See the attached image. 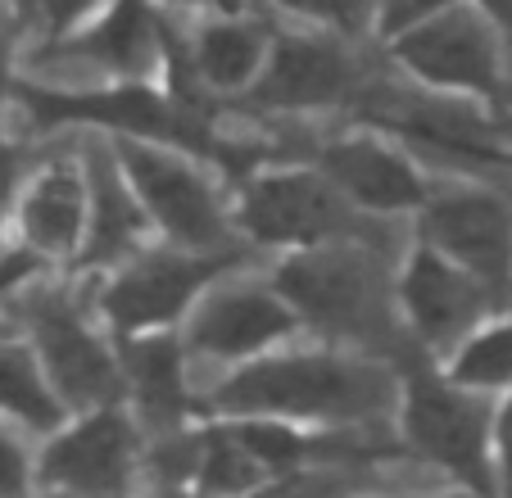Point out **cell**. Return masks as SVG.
<instances>
[{
	"instance_id": "cell-13",
	"label": "cell",
	"mask_w": 512,
	"mask_h": 498,
	"mask_svg": "<svg viewBox=\"0 0 512 498\" xmlns=\"http://www.w3.org/2000/svg\"><path fill=\"white\" fill-rule=\"evenodd\" d=\"M358 213L372 218H395V213H417L431 195V182L422 177L413 159L381 132H345L331 145H322L313 163Z\"/></svg>"
},
{
	"instance_id": "cell-28",
	"label": "cell",
	"mask_w": 512,
	"mask_h": 498,
	"mask_svg": "<svg viewBox=\"0 0 512 498\" xmlns=\"http://www.w3.org/2000/svg\"><path fill=\"white\" fill-rule=\"evenodd\" d=\"M41 268H46V259H41V254H32L23 240H19V245L0 240V295H10V290L28 286Z\"/></svg>"
},
{
	"instance_id": "cell-2",
	"label": "cell",
	"mask_w": 512,
	"mask_h": 498,
	"mask_svg": "<svg viewBox=\"0 0 512 498\" xmlns=\"http://www.w3.org/2000/svg\"><path fill=\"white\" fill-rule=\"evenodd\" d=\"M277 295L295 317L336 340H381L390 336V290L377 249L363 236L327 240V245L290 249V259L272 277Z\"/></svg>"
},
{
	"instance_id": "cell-20",
	"label": "cell",
	"mask_w": 512,
	"mask_h": 498,
	"mask_svg": "<svg viewBox=\"0 0 512 498\" xmlns=\"http://www.w3.org/2000/svg\"><path fill=\"white\" fill-rule=\"evenodd\" d=\"M127 381L136 385L141 412L155 426H173L186 412V376H182V345L168 331L132 336L123 345Z\"/></svg>"
},
{
	"instance_id": "cell-17",
	"label": "cell",
	"mask_w": 512,
	"mask_h": 498,
	"mask_svg": "<svg viewBox=\"0 0 512 498\" xmlns=\"http://www.w3.org/2000/svg\"><path fill=\"white\" fill-rule=\"evenodd\" d=\"M87 173L82 159H50L41 163L32 182H23L14 218L19 236L32 254L41 259H78L82 240H87Z\"/></svg>"
},
{
	"instance_id": "cell-35",
	"label": "cell",
	"mask_w": 512,
	"mask_h": 498,
	"mask_svg": "<svg viewBox=\"0 0 512 498\" xmlns=\"http://www.w3.org/2000/svg\"><path fill=\"white\" fill-rule=\"evenodd\" d=\"M10 14H14V23H23V28L37 32L41 14H46V0H10Z\"/></svg>"
},
{
	"instance_id": "cell-30",
	"label": "cell",
	"mask_w": 512,
	"mask_h": 498,
	"mask_svg": "<svg viewBox=\"0 0 512 498\" xmlns=\"http://www.w3.org/2000/svg\"><path fill=\"white\" fill-rule=\"evenodd\" d=\"M159 14H186V19H204V14H263V0H150Z\"/></svg>"
},
{
	"instance_id": "cell-31",
	"label": "cell",
	"mask_w": 512,
	"mask_h": 498,
	"mask_svg": "<svg viewBox=\"0 0 512 498\" xmlns=\"http://www.w3.org/2000/svg\"><path fill=\"white\" fill-rule=\"evenodd\" d=\"M19 191H23V150L0 136V222L14 213Z\"/></svg>"
},
{
	"instance_id": "cell-11",
	"label": "cell",
	"mask_w": 512,
	"mask_h": 498,
	"mask_svg": "<svg viewBox=\"0 0 512 498\" xmlns=\"http://www.w3.org/2000/svg\"><path fill=\"white\" fill-rule=\"evenodd\" d=\"M41 55L59 64H82L100 82H164L173 59L168 14L150 0H109L55 41H41Z\"/></svg>"
},
{
	"instance_id": "cell-33",
	"label": "cell",
	"mask_w": 512,
	"mask_h": 498,
	"mask_svg": "<svg viewBox=\"0 0 512 498\" xmlns=\"http://www.w3.org/2000/svg\"><path fill=\"white\" fill-rule=\"evenodd\" d=\"M19 50H14V28L0 23V118L14 105V91H19Z\"/></svg>"
},
{
	"instance_id": "cell-7",
	"label": "cell",
	"mask_w": 512,
	"mask_h": 498,
	"mask_svg": "<svg viewBox=\"0 0 512 498\" xmlns=\"http://www.w3.org/2000/svg\"><path fill=\"white\" fill-rule=\"evenodd\" d=\"M422 245L445 254L449 263L476 277L494 295V304H508L512 295V204L490 186H440L417 209Z\"/></svg>"
},
{
	"instance_id": "cell-34",
	"label": "cell",
	"mask_w": 512,
	"mask_h": 498,
	"mask_svg": "<svg viewBox=\"0 0 512 498\" xmlns=\"http://www.w3.org/2000/svg\"><path fill=\"white\" fill-rule=\"evenodd\" d=\"M472 10L499 32L503 50H508V68H512V0H472Z\"/></svg>"
},
{
	"instance_id": "cell-9",
	"label": "cell",
	"mask_w": 512,
	"mask_h": 498,
	"mask_svg": "<svg viewBox=\"0 0 512 498\" xmlns=\"http://www.w3.org/2000/svg\"><path fill=\"white\" fill-rule=\"evenodd\" d=\"M358 91V59L349 41L304 28H272L263 73L245 91V105L263 114H327Z\"/></svg>"
},
{
	"instance_id": "cell-27",
	"label": "cell",
	"mask_w": 512,
	"mask_h": 498,
	"mask_svg": "<svg viewBox=\"0 0 512 498\" xmlns=\"http://www.w3.org/2000/svg\"><path fill=\"white\" fill-rule=\"evenodd\" d=\"M100 5H109V0H46V14H41V23H37L41 41H55V37H64V32H73L78 23H87Z\"/></svg>"
},
{
	"instance_id": "cell-8",
	"label": "cell",
	"mask_w": 512,
	"mask_h": 498,
	"mask_svg": "<svg viewBox=\"0 0 512 498\" xmlns=\"http://www.w3.org/2000/svg\"><path fill=\"white\" fill-rule=\"evenodd\" d=\"M241 254H195V249H136L109 277L100 308L123 336H150L191 313L195 299L223 277Z\"/></svg>"
},
{
	"instance_id": "cell-21",
	"label": "cell",
	"mask_w": 512,
	"mask_h": 498,
	"mask_svg": "<svg viewBox=\"0 0 512 498\" xmlns=\"http://www.w3.org/2000/svg\"><path fill=\"white\" fill-rule=\"evenodd\" d=\"M449 381L472 394L512 390V313L485 317V326H476L458 340Z\"/></svg>"
},
{
	"instance_id": "cell-29",
	"label": "cell",
	"mask_w": 512,
	"mask_h": 498,
	"mask_svg": "<svg viewBox=\"0 0 512 498\" xmlns=\"http://www.w3.org/2000/svg\"><path fill=\"white\" fill-rule=\"evenodd\" d=\"M259 498H345V480L336 471H322V476H290L281 485L263 489Z\"/></svg>"
},
{
	"instance_id": "cell-36",
	"label": "cell",
	"mask_w": 512,
	"mask_h": 498,
	"mask_svg": "<svg viewBox=\"0 0 512 498\" xmlns=\"http://www.w3.org/2000/svg\"><path fill=\"white\" fill-rule=\"evenodd\" d=\"M0 345H5V326H0Z\"/></svg>"
},
{
	"instance_id": "cell-24",
	"label": "cell",
	"mask_w": 512,
	"mask_h": 498,
	"mask_svg": "<svg viewBox=\"0 0 512 498\" xmlns=\"http://www.w3.org/2000/svg\"><path fill=\"white\" fill-rule=\"evenodd\" d=\"M195 471H200V485L204 494H245V489L259 485L263 467L250 458V453L236 444V435H209V440L200 444V462H195Z\"/></svg>"
},
{
	"instance_id": "cell-19",
	"label": "cell",
	"mask_w": 512,
	"mask_h": 498,
	"mask_svg": "<svg viewBox=\"0 0 512 498\" xmlns=\"http://www.w3.org/2000/svg\"><path fill=\"white\" fill-rule=\"evenodd\" d=\"M127 462H132V426L118 412H96L91 422H82L78 431L59 435L46 453L41 476L50 485H64L73 494L87 498H109L123 489Z\"/></svg>"
},
{
	"instance_id": "cell-3",
	"label": "cell",
	"mask_w": 512,
	"mask_h": 498,
	"mask_svg": "<svg viewBox=\"0 0 512 498\" xmlns=\"http://www.w3.org/2000/svg\"><path fill=\"white\" fill-rule=\"evenodd\" d=\"M109 150H114L118 173H123L132 200L141 204L145 222L168 245L195 249V254H236L232 213L213 186L209 168L195 154L177 150V145L127 141V136H114Z\"/></svg>"
},
{
	"instance_id": "cell-1",
	"label": "cell",
	"mask_w": 512,
	"mask_h": 498,
	"mask_svg": "<svg viewBox=\"0 0 512 498\" xmlns=\"http://www.w3.org/2000/svg\"><path fill=\"white\" fill-rule=\"evenodd\" d=\"M14 105L28 109L37 132H96L100 141H155L177 145V150L204 159L209 154V123L200 105L177 100L164 82H96V87H50V82H28L19 77Z\"/></svg>"
},
{
	"instance_id": "cell-26",
	"label": "cell",
	"mask_w": 512,
	"mask_h": 498,
	"mask_svg": "<svg viewBox=\"0 0 512 498\" xmlns=\"http://www.w3.org/2000/svg\"><path fill=\"white\" fill-rule=\"evenodd\" d=\"M232 435L259 467H272V471L295 467V462L309 453V444H304L300 435L286 431V426H272V422H245V426H236Z\"/></svg>"
},
{
	"instance_id": "cell-12",
	"label": "cell",
	"mask_w": 512,
	"mask_h": 498,
	"mask_svg": "<svg viewBox=\"0 0 512 498\" xmlns=\"http://www.w3.org/2000/svg\"><path fill=\"white\" fill-rule=\"evenodd\" d=\"M408 435L431 462L463 476L481 498L494 494L490 476V403L472 390H458L454 381H435L431 372H417L408 381L404 408Z\"/></svg>"
},
{
	"instance_id": "cell-16",
	"label": "cell",
	"mask_w": 512,
	"mask_h": 498,
	"mask_svg": "<svg viewBox=\"0 0 512 498\" xmlns=\"http://www.w3.org/2000/svg\"><path fill=\"white\" fill-rule=\"evenodd\" d=\"M32 336L41 349L37 363L59 399L82 403V408L118 399L123 372H118L114 354L64 295H41L32 304Z\"/></svg>"
},
{
	"instance_id": "cell-4",
	"label": "cell",
	"mask_w": 512,
	"mask_h": 498,
	"mask_svg": "<svg viewBox=\"0 0 512 498\" xmlns=\"http://www.w3.org/2000/svg\"><path fill=\"white\" fill-rule=\"evenodd\" d=\"M390 376L368 358L286 354L236 372L218 390L227 412H295V417H372L390 403Z\"/></svg>"
},
{
	"instance_id": "cell-10",
	"label": "cell",
	"mask_w": 512,
	"mask_h": 498,
	"mask_svg": "<svg viewBox=\"0 0 512 498\" xmlns=\"http://www.w3.org/2000/svg\"><path fill=\"white\" fill-rule=\"evenodd\" d=\"M268 46V14H204V19H191V32L182 41L173 37L164 87L186 105H204V96L245 100L254 77L263 73Z\"/></svg>"
},
{
	"instance_id": "cell-6",
	"label": "cell",
	"mask_w": 512,
	"mask_h": 498,
	"mask_svg": "<svg viewBox=\"0 0 512 498\" xmlns=\"http://www.w3.org/2000/svg\"><path fill=\"white\" fill-rule=\"evenodd\" d=\"M232 227L254 245L309 249L327 240L363 236L358 209L309 163L300 168H259L245 177L232 209Z\"/></svg>"
},
{
	"instance_id": "cell-25",
	"label": "cell",
	"mask_w": 512,
	"mask_h": 498,
	"mask_svg": "<svg viewBox=\"0 0 512 498\" xmlns=\"http://www.w3.org/2000/svg\"><path fill=\"white\" fill-rule=\"evenodd\" d=\"M458 5H463V0H372V41L390 46L395 37H404V32L458 10Z\"/></svg>"
},
{
	"instance_id": "cell-5",
	"label": "cell",
	"mask_w": 512,
	"mask_h": 498,
	"mask_svg": "<svg viewBox=\"0 0 512 498\" xmlns=\"http://www.w3.org/2000/svg\"><path fill=\"white\" fill-rule=\"evenodd\" d=\"M390 64L404 68L422 91L454 105H499L508 96V50H503L499 32L472 10V0H463L458 10L440 14V19L422 23V28L404 32L386 46Z\"/></svg>"
},
{
	"instance_id": "cell-22",
	"label": "cell",
	"mask_w": 512,
	"mask_h": 498,
	"mask_svg": "<svg viewBox=\"0 0 512 498\" xmlns=\"http://www.w3.org/2000/svg\"><path fill=\"white\" fill-rule=\"evenodd\" d=\"M0 408L28 422L32 431H55L64 417V403L50 390L37 354L28 345H14V340L0 345Z\"/></svg>"
},
{
	"instance_id": "cell-32",
	"label": "cell",
	"mask_w": 512,
	"mask_h": 498,
	"mask_svg": "<svg viewBox=\"0 0 512 498\" xmlns=\"http://www.w3.org/2000/svg\"><path fill=\"white\" fill-rule=\"evenodd\" d=\"M23 489H28V458L0 431V498H23Z\"/></svg>"
},
{
	"instance_id": "cell-14",
	"label": "cell",
	"mask_w": 512,
	"mask_h": 498,
	"mask_svg": "<svg viewBox=\"0 0 512 498\" xmlns=\"http://www.w3.org/2000/svg\"><path fill=\"white\" fill-rule=\"evenodd\" d=\"M399 308H404L413 336L426 349H454L467 331L494 313V295L476 277H467L458 263L435 254L431 245H417L399 272Z\"/></svg>"
},
{
	"instance_id": "cell-15",
	"label": "cell",
	"mask_w": 512,
	"mask_h": 498,
	"mask_svg": "<svg viewBox=\"0 0 512 498\" xmlns=\"http://www.w3.org/2000/svg\"><path fill=\"white\" fill-rule=\"evenodd\" d=\"M300 326L295 308L277 295L272 281L204 290L186 313V345L204 358H254L286 340Z\"/></svg>"
},
{
	"instance_id": "cell-23",
	"label": "cell",
	"mask_w": 512,
	"mask_h": 498,
	"mask_svg": "<svg viewBox=\"0 0 512 498\" xmlns=\"http://www.w3.org/2000/svg\"><path fill=\"white\" fill-rule=\"evenodd\" d=\"M290 28L327 32L340 41L372 37V0H263Z\"/></svg>"
},
{
	"instance_id": "cell-18",
	"label": "cell",
	"mask_w": 512,
	"mask_h": 498,
	"mask_svg": "<svg viewBox=\"0 0 512 498\" xmlns=\"http://www.w3.org/2000/svg\"><path fill=\"white\" fill-rule=\"evenodd\" d=\"M82 173H87L91 213H87V240H82V249H78V263L82 268H105V263L132 259L136 249H145L141 240H145V231H150V222H145L141 204L132 200V191H127L109 141L96 136V141L82 150Z\"/></svg>"
}]
</instances>
